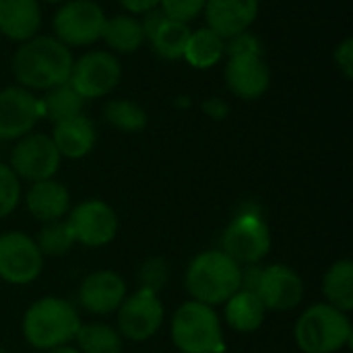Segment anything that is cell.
Masks as SVG:
<instances>
[{
    "mask_svg": "<svg viewBox=\"0 0 353 353\" xmlns=\"http://www.w3.org/2000/svg\"><path fill=\"white\" fill-rule=\"evenodd\" d=\"M72 70L70 50L56 37L35 35L17 50L12 74L27 89H52L68 83Z\"/></svg>",
    "mask_w": 353,
    "mask_h": 353,
    "instance_id": "obj_1",
    "label": "cell"
},
{
    "mask_svg": "<svg viewBox=\"0 0 353 353\" xmlns=\"http://www.w3.org/2000/svg\"><path fill=\"white\" fill-rule=\"evenodd\" d=\"M242 285V269L221 250L199 254L186 271V290L207 306L225 304Z\"/></svg>",
    "mask_w": 353,
    "mask_h": 353,
    "instance_id": "obj_2",
    "label": "cell"
},
{
    "mask_svg": "<svg viewBox=\"0 0 353 353\" xmlns=\"http://www.w3.org/2000/svg\"><path fill=\"white\" fill-rule=\"evenodd\" d=\"M79 327V312L62 298H41L33 302L23 319V335L27 343L43 352L72 341Z\"/></svg>",
    "mask_w": 353,
    "mask_h": 353,
    "instance_id": "obj_3",
    "label": "cell"
},
{
    "mask_svg": "<svg viewBox=\"0 0 353 353\" xmlns=\"http://www.w3.org/2000/svg\"><path fill=\"white\" fill-rule=\"evenodd\" d=\"M296 343L304 353H337L352 343L350 316L331 304H314L296 323Z\"/></svg>",
    "mask_w": 353,
    "mask_h": 353,
    "instance_id": "obj_4",
    "label": "cell"
},
{
    "mask_svg": "<svg viewBox=\"0 0 353 353\" xmlns=\"http://www.w3.org/2000/svg\"><path fill=\"white\" fill-rule=\"evenodd\" d=\"M172 341L182 353H223V331L213 306L190 300L172 319Z\"/></svg>",
    "mask_w": 353,
    "mask_h": 353,
    "instance_id": "obj_5",
    "label": "cell"
},
{
    "mask_svg": "<svg viewBox=\"0 0 353 353\" xmlns=\"http://www.w3.org/2000/svg\"><path fill=\"white\" fill-rule=\"evenodd\" d=\"M105 14L93 0H66L56 17L54 31L56 39L68 46H91L101 39Z\"/></svg>",
    "mask_w": 353,
    "mask_h": 353,
    "instance_id": "obj_6",
    "label": "cell"
},
{
    "mask_svg": "<svg viewBox=\"0 0 353 353\" xmlns=\"http://www.w3.org/2000/svg\"><path fill=\"white\" fill-rule=\"evenodd\" d=\"M271 250V230L254 213L236 217L221 236V252L238 265H256Z\"/></svg>",
    "mask_w": 353,
    "mask_h": 353,
    "instance_id": "obj_7",
    "label": "cell"
},
{
    "mask_svg": "<svg viewBox=\"0 0 353 353\" xmlns=\"http://www.w3.org/2000/svg\"><path fill=\"white\" fill-rule=\"evenodd\" d=\"M43 254L33 238L23 232L0 234V279L12 285H25L39 277Z\"/></svg>",
    "mask_w": 353,
    "mask_h": 353,
    "instance_id": "obj_8",
    "label": "cell"
},
{
    "mask_svg": "<svg viewBox=\"0 0 353 353\" xmlns=\"http://www.w3.org/2000/svg\"><path fill=\"white\" fill-rule=\"evenodd\" d=\"M122 77L120 62L116 56L103 50L89 52L72 62L68 83L83 99H97L108 95Z\"/></svg>",
    "mask_w": 353,
    "mask_h": 353,
    "instance_id": "obj_9",
    "label": "cell"
},
{
    "mask_svg": "<svg viewBox=\"0 0 353 353\" xmlns=\"http://www.w3.org/2000/svg\"><path fill=\"white\" fill-rule=\"evenodd\" d=\"M60 153L48 134H25L10 153V170L21 180H50L60 168Z\"/></svg>",
    "mask_w": 353,
    "mask_h": 353,
    "instance_id": "obj_10",
    "label": "cell"
},
{
    "mask_svg": "<svg viewBox=\"0 0 353 353\" xmlns=\"http://www.w3.org/2000/svg\"><path fill=\"white\" fill-rule=\"evenodd\" d=\"M66 223L72 232L74 242L89 248L105 246L118 234V217L114 209L97 199H89L77 205L70 211Z\"/></svg>",
    "mask_w": 353,
    "mask_h": 353,
    "instance_id": "obj_11",
    "label": "cell"
},
{
    "mask_svg": "<svg viewBox=\"0 0 353 353\" xmlns=\"http://www.w3.org/2000/svg\"><path fill=\"white\" fill-rule=\"evenodd\" d=\"M163 323V306L157 294L149 290H139L118 308V331L120 337L128 341H147L151 339Z\"/></svg>",
    "mask_w": 353,
    "mask_h": 353,
    "instance_id": "obj_12",
    "label": "cell"
},
{
    "mask_svg": "<svg viewBox=\"0 0 353 353\" xmlns=\"http://www.w3.org/2000/svg\"><path fill=\"white\" fill-rule=\"evenodd\" d=\"M254 294L267 310L288 312L302 304L304 281L288 265H269L261 269V277Z\"/></svg>",
    "mask_w": 353,
    "mask_h": 353,
    "instance_id": "obj_13",
    "label": "cell"
},
{
    "mask_svg": "<svg viewBox=\"0 0 353 353\" xmlns=\"http://www.w3.org/2000/svg\"><path fill=\"white\" fill-rule=\"evenodd\" d=\"M41 116L37 97L25 87L0 91V141H12L29 134Z\"/></svg>",
    "mask_w": 353,
    "mask_h": 353,
    "instance_id": "obj_14",
    "label": "cell"
},
{
    "mask_svg": "<svg viewBox=\"0 0 353 353\" xmlns=\"http://www.w3.org/2000/svg\"><path fill=\"white\" fill-rule=\"evenodd\" d=\"M225 83L240 99H259L271 85V70L263 54L230 56L225 64Z\"/></svg>",
    "mask_w": 353,
    "mask_h": 353,
    "instance_id": "obj_15",
    "label": "cell"
},
{
    "mask_svg": "<svg viewBox=\"0 0 353 353\" xmlns=\"http://www.w3.org/2000/svg\"><path fill=\"white\" fill-rule=\"evenodd\" d=\"M207 27L221 39H230L248 31L259 14V0H207L205 2Z\"/></svg>",
    "mask_w": 353,
    "mask_h": 353,
    "instance_id": "obj_16",
    "label": "cell"
},
{
    "mask_svg": "<svg viewBox=\"0 0 353 353\" xmlns=\"http://www.w3.org/2000/svg\"><path fill=\"white\" fill-rule=\"evenodd\" d=\"M126 298V283L114 271H95L81 283L79 300L87 312L110 314L120 308Z\"/></svg>",
    "mask_w": 353,
    "mask_h": 353,
    "instance_id": "obj_17",
    "label": "cell"
},
{
    "mask_svg": "<svg viewBox=\"0 0 353 353\" xmlns=\"http://www.w3.org/2000/svg\"><path fill=\"white\" fill-rule=\"evenodd\" d=\"M25 205L35 219L48 223V221L62 219L68 213L70 194L64 184H60L52 178L39 180V182H33L31 188L27 190Z\"/></svg>",
    "mask_w": 353,
    "mask_h": 353,
    "instance_id": "obj_18",
    "label": "cell"
},
{
    "mask_svg": "<svg viewBox=\"0 0 353 353\" xmlns=\"http://www.w3.org/2000/svg\"><path fill=\"white\" fill-rule=\"evenodd\" d=\"M41 12L37 0H0V33L14 41H27L37 35Z\"/></svg>",
    "mask_w": 353,
    "mask_h": 353,
    "instance_id": "obj_19",
    "label": "cell"
},
{
    "mask_svg": "<svg viewBox=\"0 0 353 353\" xmlns=\"http://www.w3.org/2000/svg\"><path fill=\"white\" fill-rule=\"evenodd\" d=\"M95 139L97 134H95L93 122L85 118L83 114L54 124V130H52V141L60 157H68V159L85 157L93 149Z\"/></svg>",
    "mask_w": 353,
    "mask_h": 353,
    "instance_id": "obj_20",
    "label": "cell"
},
{
    "mask_svg": "<svg viewBox=\"0 0 353 353\" xmlns=\"http://www.w3.org/2000/svg\"><path fill=\"white\" fill-rule=\"evenodd\" d=\"M265 314H267V308L263 306L259 296L248 290H238L225 302V321L234 331H240V333H252L261 329Z\"/></svg>",
    "mask_w": 353,
    "mask_h": 353,
    "instance_id": "obj_21",
    "label": "cell"
},
{
    "mask_svg": "<svg viewBox=\"0 0 353 353\" xmlns=\"http://www.w3.org/2000/svg\"><path fill=\"white\" fill-rule=\"evenodd\" d=\"M323 294L327 302L341 310L350 312L353 308V265L352 261L343 259L331 265V269L325 273L323 279Z\"/></svg>",
    "mask_w": 353,
    "mask_h": 353,
    "instance_id": "obj_22",
    "label": "cell"
},
{
    "mask_svg": "<svg viewBox=\"0 0 353 353\" xmlns=\"http://www.w3.org/2000/svg\"><path fill=\"white\" fill-rule=\"evenodd\" d=\"M223 54H225V39H221L209 27H203L190 33L182 58H186V62L194 68H211L221 60Z\"/></svg>",
    "mask_w": 353,
    "mask_h": 353,
    "instance_id": "obj_23",
    "label": "cell"
},
{
    "mask_svg": "<svg viewBox=\"0 0 353 353\" xmlns=\"http://www.w3.org/2000/svg\"><path fill=\"white\" fill-rule=\"evenodd\" d=\"M101 39H105V43L114 52L132 54L143 46L145 35H143L139 19H134L130 14H118V17L105 19Z\"/></svg>",
    "mask_w": 353,
    "mask_h": 353,
    "instance_id": "obj_24",
    "label": "cell"
},
{
    "mask_svg": "<svg viewBox=\"0 0 353 353\" xmlns=\"http://www.w3.org/2000/svg\"><path fill=\"white\" fill-rule=\"evenodd\" d=\"M85 99L72 89L70 83H62L58 87L48 89L46 97L39 101L41 105V116L50 118L54 124L70 120L74 116H81Z\"/></svg>",
    "mask_w": 353,
    "mask_h": 353,
    "instance_id": "obj_25",
    "label": "cell"
},
{
    "mask_svg": "<svg viewBox=\"0 0 353 353\" xmlns=\"http://www.w3.org/2000/svg\"><path fill=\"white\" fill-rule=\"evenodd\" d=\"M190 33L192 31L186 23L165 19L149 41H151V48L157 56H161L165 60H178L184 56Z\"/></svg>",
    "mask_w": 353,
    "mask_h": 353,
    "instance_id": "obj_26",
    "label": "cell"
},
{
    "mask_svg": "<svg viewBox=\"0 0 353 353\" xmlns=\"http://www.w3.org/2000/svg\"><path fill=\"white\" fill-rule=\"evenodd\" d=\"M77 345L81 353H120L122 352V337L108 325L91 323L81 325L77 335Z\"/></svg>",
    "mask_w": 353,
    "mask_h": 353,
    "instance_id": "obj_27",
    "label": "cell"
},
{
    "mask_svg": "<svg viewBox=\"0 0 353 353\" xmlns=\"http://www.w3.org/2000/svg\"><path fill=\"white\" fill-rule=\"evenodd\" d=\"M103 118L110 126L124 132H139L147 126L145 110L128 99H112L103 108Z\"/></svg>",
    "mask_w": 353,
    "mask_h": 353,
    "instance_id": "obj_28",
    "label": "cell"
},
{
    "mask_svg": "<svg viewBox=\"0 0 353 353\" xmlns=\"http://www.w3.org/2000/svg\"><path fill=\"white\" fill-rule=\"evenodd\" d=\"M35 244L43 256H64L74 246V238H72L68 223L62 219H56V221L43 223V228L37 234Z\"/></svg>",
    "mask_w": 353,
    "mask_h": 353,
    "instance_id": "obj_29",
    "label": "cell"
},
{
    "mask_svg": "<svg viewBox=\"0 0 353 353\" xmlns=\"http://www.w3.org/2000/svg\"><path fill=\"white\" fill-rule=\"evenodd\" d=\"M21 199V184L19 178L14 176V172L0 163V219L10 215Z\"/></svg>",
    "mask_w": 353,
    "mask_h": 353,
    "instance_id": "obj_30",
    "label": "cell"
},
{
    "mask_svg": "<svg viewBox=\"0 0 353 353\" xmlns=\"http://www.w3.org/2000/svg\"><path fill=\"white\" fill-rule=\"evenodd\" d=\"M205 2L207 0H161L159 8L165 12L168 19L188 25L192 19H196L203 12Z\"/></svg>",
    "mask_w": 353,
    "mask_h": 353,
    "instance_id": "obj_31",
    "label": "cell"
},
{
    "mask_svg": "<svg viewBox=\"0 0 353 353\" xmlns=\"http://www.w3.org/2000/svg\"><path fill=\"white\" fill-rule=\"evenodd\" d=\"M139 279L143 283L141 290H149V292L157 294L163 288L165 279H168V265H165V261L163 259H149L143 265V269L139 271Z\"/></svg>",
    "mask_w": 353,
    "mask_h": 353,
    "instance_id": "obj_32",
    "label": "cell"
},
{
    "mask_svg": "<svg viewBox=\"0 0 353 353\" xmlns=\"http://www.w3.org/2000/svg\"><path fill=\"white\" fill-rule=\"evenodd\" d=\"M225 54H228V58L238 56V54H263V43L259 41V37L244 31V33H238V35L225 39Z\"/></svg>",
    "mask_w": 353,
    "mask_h": 353,
    "instance_id": "obj_33",
    "label": "cell"
},
{
    "mask_svg": "<svg viewBox=\"0 0 353 353\" xmlns=\"http://www.w3.org/2000/svg\"><path fill=\"white\" fill-rule=\"evenodd\" d=\"M335 64L337 68L343 72L345 79H352L353 77V39L347 37L343 39L337 50H335Z\"/></svg>",
    "mask_w": 353,
    "mask_h": 353,
    "instance_id": "obj_34",
    "label": "cell"
},
{
    "mask_svg": "<svg viewBox=\"0 0 353 353\" xmlns=\"http://www.w3.org/2000/svg\"><path fill=\"white\" fill-rule=\"evenodd\" d=\"M165 19H168V17H165V12H163L159 6H157V8H151V10H147V12H143V19H141L139 23H141V29H143L145 39H151Z\"/></svg>",
    "mask_w": 353,
    "mask_h": 353,
    "instance_id": "obj_35",
    "label": "cell"
},
{
    "mask_svg": "<svg viewBox=\"0 0 353 353\" xmlns=\"http://www.w3.org/2000/svg\"><path fill=\"white\" fill-rule=\"evenodd\" d=\"M203 110H205V114H209V116L215 118V120H221V118H225V116L230 114L228 103H225L223 99H219V97H209V99L203 103Z\"/></svg>",
    "mask_w": 353,
    "mask_h": 353,
    "instance_id": "obj_36",
    "label": "cell"
},
{
    "mask_svg": "<svg viewBox=\"0 0 353 353\" xmlns=\"http://www.w3.org/2000/svg\"><path fill=\"white\" fill-rule=\"evenodd\" d=\"M159 2H161V0H120V4H122L128 12H132V14H143V12H147V10H151V8H157Z\"/></svg>",
    "mask_w": 353,
    "mask_h": 353,
    "instance_id": "obj_37",
    "label": "cell"
},
{
    "mask_svg": "<svg viewBox=\"0 0 353 353\" xmlns=\"http://www.w3.org/2000/svg\"><path fill=\"white\" fill-rule=\"evenodd\" d=\"M48 353H81V352H79V350H74V347L62 345V347H54V350H50Z\"/></svg>",
    "mask_w": 353,
    "mask_h": 353,
    "instance_id": "obj_38",
    "label": "cell"
},
{
    "mask_svg": "<svg viewBox=\"0 0 353 353\" xmlns=\"http://www.w3.org/2000/svg\"><path fill=\"white\" fill-rule=\"evenodd\" d=\"M46 2H66V0H46Z\"/></svg>",
    "mask_w": 353,
    "mask_h": 353,
    "instance_id": "obj_39",
    "label": "cell"
},
{
    "mask_svg": "<svg viewBox=\"0 0 353 353\" xmlns=\"http://www.w3.org/2000/svg\"><path fill=\"white\" fill-rule=\"evenodd\" d=\"M0 353H8V352H6V350H2V347H0Z\"/></svg>",
    "mask_w": 353,
    "mask_h": 353,
    "instance_id": "obj_40",
    "label": "cell"
},
{
    "mask_svg": "<svg viewBox=\"0 0 353 353\" xmlns=\"http://www.w3.org/2000/svg\"><path fill=\"white\" fill-rule=\"evenodd\" d=\"M0 143H2V141H0Z\"/></svg>",
    "mask_w": 353,
    "mask_h": 353,
    "instance_id": "obj_41",
    "label": "cell"
}]
</instances>
